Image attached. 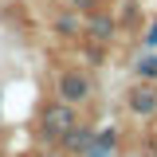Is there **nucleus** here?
Wrapping results in <instances>:
<instances>
[{
    "instance_id": "nucleus-8",
    "label": "nucleus",
    "mask_w": 157,
    "mask_h": 157,
    "mask_svg": "<svg viewBox=\"0 0 157 157\" xmlns=\"http://www.w3.org/2000/svg\"><path fill=\"white\" fill-rule=\"evenodd\" d=\"M145 43H149V47H157V24L149 28V36H145Z\"/></svg>"
},
{
    "instance_id": "nucleus-6",
    "label": "nucleus",
    "mask_w": 157,
    "mask_h": 157,
    "mask_svg": "<svg viewBox=\"0 0 157 157\" xmlns=\"http://www.w3.org/2000/svg\"><path fill=\"white\" fill-rule=\"evenodd\" d=\"M90 36H94L98 43H106V36H110V20H106V16H98L94 24H90Z\"/></svg>"
},
{
    "instance_id": "nucleus-2",
    "label": "nucleus",
    "mask_w": 157,
    "mask_h": 157,
    "mask_svg": "<svg viewBox=\"0 0 157 157\" xmlns=\"http://www.w3.org/2000/svg\"><path fill=\"white\" fill-rule=\"evenodd\" d=\"M86 94H90V78L82 75V71H67V75L59 78V98H63V102L75 106V102H82Z\"/></svg>"
},
{
    "instance_id": "nucleus-5",
    "label": "nucleus",
    "mask_w": 157,
    "mask_h": 157,
    "mask_svg": "<svg viewBox=\"0 0 157 157\" xmlns=\"http://www.w3.org/2000/svg\"><path fill=\"white\" fill-rule=\"evenodd\" d=\"M59 141H63L71 153H86V149H90V141H94V134H90V130H78V126H75V130H67Z\"/></svg>"
},
{
    "instance_id": "nucleus-7",
    "label": "nucleus",
    "mask_w": 157,
    "mask_h": 157,
    "mask_svg": "<svg viewBox=\"0 0 157 157\" xmlns=\"http://www.w3.org/2000/svg\"><path fill=\"white\" fill-rule=\"evenodd\" d=\"M137 75L141 78H157V59H141L137 63Z\"/></svg>"
},
{
    "instance_id": "nucleus-1",
    "label": "nucleus",
    "mask_w": 157,
    "mask_h": 157,
    "mask_svg": "<svg viewBox=\"0 0 157 157\" xmlns=\"http://www.w3.org/2000/svg\"><path fill=\"white\" fill-rule=\"evenodd\" d=\"M39 130H43L47 141H59L67 130H75V106H71V102H55V106H47L43 118H39Z\"/></svg>"
},
{
    "instance_id": "nucleus-4",
    "label": "nucleus",
    "mask_w": 157,
    "mask_h": 157,
    "mask_svg": "<svg viewBox=\"0 0 157 157\" xmlns=\"http://www.w3.org/2000/svg\"><path fill=\"white\" fill-rule=\"evenodd\" d=\"M114 149H118V130H102V134H94L86 157H114Z\"/></svg>"
},
{
    "instance_id": "nucleus-9",
    "label": "nucleus",
    "mask_w": 157,
    "mask_h": 157,
    "mask_svg": "<svg viewBox=\"0 0 157 157\" xmlns=\"http://www.w3.org/2000/svg\"><path fill=\"white\" fill-rule=\"evenodd\" d=\"M75 8H94V0H71Z\"/></svg>"
},
{
    "instance_id": "nucleus-3",
    "label": "nucleus",
    "mask_w": 157,
    "mask_h": 157,
    "mask_svg": "<svg viewBox=\"0 0 157 157\" xmlns=\"http://www.w3.org/2000/svg\"><path fill=\"white\" fill-rule=\"evenodd\" d=\"M130 110L134 114H153L157 110V90L153 86H134L130 90Z\"/></svg>"
}]
</instances>
